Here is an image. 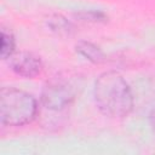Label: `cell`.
Masks as SVG:
<instances>
[{"label":"cell","mask_w":155,"mask_h":155,"mask_svg":"<svg viewBox=\"0 0 155 155\" xmlns=\"http://www.w3.org/2000/svg\"><path fill=\"white\" fill-rule=\"evenodd\" d=\"M38 113L35 98L25 91L4 87L0 91V120L6 126H23L33 121Z\"/></svg>","instance_id":"cell-2"},{"label":"cell","mask_w":155,"mask_h":155,"mask_svg":"<svg viewBox=\"0 0 155 155\" xmlns=\"http://www.w3.org/2000/svg\"><path fill=\"white\" fill-rule=\"evenodd\" d=\"M75 86L62 78H56L47 82L41 93L42 104L52 110H61L70 104L75 98Z\"/></svg>","instance_id":"cell-3"},{"label":"cell","mask_w":155,"mask_h":155,"mask_svg":"<svg viewBox=\"0 0 155 155\" xmlns=\"http://www.w3.org/2000/svg\"><path fill=\"white\" fill-rule=\"evenodd\" d=\"M149 122H150V127H151L153 132L155 133V108L151 110V113L149 115Z\"/></svg>","instance_id":"cell-8"},{"label":"cell","mask_w":155,"mask_h":155,"mask_svg":"<svg viewBox=\"0 0 155 155\" xmlns=\"http://www.w3.org/2000/svg\"><path fill=\"white\" fill-rule=\"evenodd\" d=\"M76 51L82 54L86 59L94 62V63H101L104 61V53L103 51L94 44L90 42V41H85L81 40L76 44Z\"/></svg>","instance_id":"cell-5"},{"label":"cell","mask_w":155,"mask_h":155,"mask_svg":"<svg viewBox=\"0 0 155 155\" xmlns=\"http://www.w3.org/2000/svg\"><path fill=\"white\" fill-rule=\"evenodd\" d=\"M94 101L99 110L111 117H124L133 108L131 87L116 71H105L97 78L94 82Z\"/></svg>","instance_id":"cell-1"},{"label":"cell","mask_w":155,"mask_h":155,"mask_svg":"<svg viewBox=\"0 0 155 155\" xmlns=\"http://www.w3.org/2000/svg\"><path fill=\"white\" fill-rule=\"evenodd\" d=\"M48 27L51 28V30L56 31L57 34H69L71 30V25L70 23L62 16H52L48 18L47 21Z\"/></svg>","instance_id":"cell-7"},{"label":"cell","mask_w":155,"mask_h":155,"mask_svg":"<svg viewBox=\"0 0 155 155\" xmlns=\"http://www.w3.org/2000/svg\"><path fill=\"white\" fill-rule=\"evenodd\" d=\"M11 68L23 78H34L42 70V63L38 56L24 51L11 56Z\"/></svg>","instance_id":"cell-4"},{"label":"cell","mask_w":155,"mask_h":155,"mask_svg":"<svg viewBox=\"0 0 155 155\" xmlns=\"http://www.w3.org/2000/svg\"><path fill=\"white\" fill-rule=\"evenodd\" d=\"M15 50V38L11 31H7L5 28L1 29V58H10Z\"/></svg>","instance_id":"cell-6"}]
</instances>
